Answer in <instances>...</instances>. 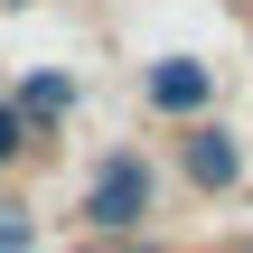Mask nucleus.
<instances>
[{"mask_svg":"<svg viewBox=\"0 0 253 253\" xmlns=\"http://www.w3.org/2000/svg\"><path fill=\"white\" fill-rule=\"evenodd\" d=\"M141 216H150V169L122 150V160H103V178H94V225L122 235V225H141Z\"/></svg>","mask_w":253,"mask_h":253,"instance_id":"obj_1","label":"nucleus"},{"mask_svg":"<svg viewBox=\"0 0 253 253\" xmlns=\"http://www.w3.org/2000/svg\"><path fill=\"white\" fill-rule=\"evenodd\" d=\"M188 169H197V178H235V150H225V131H197V141H188Z\"/></svg>","mask_w":253,"mask_h":253,"instance_id":"obj_3","label":"nucleus"},{"mask_svg":"<svg viewBox=\"0 0 253 253\" xmlns=\"http://www.w3.org/2000/svg\"><path fill=\"white\" fill-rule=\"evenodd\" d=\"M19 150H28V141H19V113L0 103V160H19Z\"/></svg>","mask_w":253,"mask_h":253,"instance_id":"obj_4","label":"nucleus"},{"mask_svg":"<svg viewBox=\"0 0 253 253\" xmlns=\"http://www.w3.org/2000/svg\"><path fill=\"white\" fill-rule=\"evenodd\" d=\"M150 103H169V113H188V103H207V75H197V66L178 56V66H160V75H150Z\"/></svg>","mask_w":253,"mask_h":253,"instance_id":"obj_2","label":"nucleus"}]
</instances>
